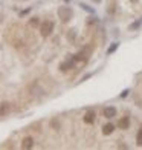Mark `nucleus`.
Listing matches in <instances>:
<instances>
[{"mask_svg":"<svg viewBox=\"0 0 142 150\" xmlns=\"http://www.w3.org/2000/svg\"><path fill=\"white\" fill-rule=\"evenodd\" d=\"M32 146H34L32 136H26V138L23 139V142H22V147L23 149H32Z\"/></svg>","mask_w":142,"mask_h":150,"instance_id":"5","label":"nucleus"},{"mask_svg":"<svg viewBox=\"0 0 142 150\" xmlns=\"http://www.w3.org/2000/svg\"><path fill=\"white\" fill-rule=\"evenodd\" d=\"M116 113H118L116 109L112 107V106L104 109V117H105V118H115V117H116Z\"/></svg>","mask_w":142,"mask_h":150,"instance_id":"4","label":"nucleus"},{"mask_svg":"<svg viewBox=\"0 0 142 150\" xmlns=\"http://www.w3.org/2000/svg\"><path fill=\"white\" fill-rule=\"evenodd\" d=\"M141 25H142V18L136 20V22H134L133 25H130V29H131V31H134V29H138V28H139Z\"/></svg>","mask_w":142,"mask_h":150,"instance_id":"9","label":"nucleus"},{"mask_svg":"<svg viewBox=\"0 0 142 150\" xmlns=\"http://www.w3.org/2000/svg\"><path fill=\"white\" fill-rule=\"evenodd\" d=\"M127 95H128V89H125V91H124L122 93H121V97H122V98H125Z\"/></svg>","mask_w":142,"mask_h":150,"instance_id":"16","label":"nucleus"},{"mask_svg":"<svg viewBox=\"0 0 142 150\" xmlns=\"http://www.w3.org/2000/svg\"><path fill=\"white\" fill-rule=\"evenodd\" d=\"M70 16H72V9L70 8L61 6V8L58 9V17H60V20H63V22H67V20L70 18Z\"/></svg>","mask_w":142,"mask_h":150,"instance_id":"2","label":"nucleus"},{"mask_svg":"<svg viewBox=\"0 0 142 150\" xmlns=\"http://www.w3.org/2000/svg\"><path fill=\"white\" fill-rule=\"evenodd\" d=\"M81 8H83L84 11H87V12H93V8H89L86 3H81Z\"/></svg>","mask_w":142,"mask_h":150,"instance_id":"12","label":"nucleus"},{"mask_svg":"<svg viewBox=\"0 0 142 150\" xmlns=\"http://www.w3.org/2000/svg\"><path fill=\"white\" fill-rule=\"evenodd\" d=\"M95 2H96V3H99V2H101V0H95Z\"/></svg>","mask_w":142,"mask_h":150,"instance_id":"18","label":"nucleus"},{"mask_svg":"<svg viewBox=\"0 0 142 150\" xmlns=\"http://www.w3.org/2000/svg\"><path fill=\"white\" fill-rule=\"evenodd\" d=\"M66 2H69V0H66Z\"/></svg>","mask_w":142,"mask_h":150,"instance_id":"19","label":"nucleus"},{"mask_svg":"<svg viewBox=\"0 0 142 150\" xmlns=\"http://www.w3.org/2000/svg\"><path fill=\"white\" fill-rule=\"evenodd\" d=\"M93 121H95V112H93V110H89V112L84 115V122H87V124H92Z\"/></svg>","mask_w":142,"mask_h":150,"instance_id":"6","label":"nucleus"},{"mask_svg":"<svg viewBox=\"0 0 142 150\" xmlns=\"http://www.w3.org/2000/svg\"><path fill=\"white\" fill-rule=\"evenodd\" d=\"M130 2H131V3H136V2H138V0H130Z\"/></svg>","mask_w":142,"mask_h":150,"instance_id":"17","label":"nucleus"},{"mask_svg":"<svg viewBox=\"0 0 142 150\" xmlns=\"http://www.w3.org/2000/svg\"><path fill=\"white\" fill-rule=\"evenodd\" d=\"M138 144L142 146V132H141V130H139V133H138Z\"/></svg>","mask_w":142,"mask_h":150,"instance_id":"14","label":"nucleus"},{"mask_svg":"<svg viewBox=\"0 0 142 150\" xmlns=\"http://www.w3.org/2000/svg\"><path fill=\"white\" fill-rule=\"evenodd\" d=\"M113 130H115V126L112 124V122H109V124H105V126H104V129H103L104 135H110Z\"/></svg>","mask_w":142,"mask_h":150,"instance_id":"7","label":"nucleus"},{"mask_svg":"<svg viewBox=\"0 0 142 150\" xmlns=\"http://www.w3.org/2000/svg\"><path fill=\"white\" fill-rule=\"evenodd\" d=\"M109 14H115V0H110V6H109Z\"/></svg>","mask_w":142,"mask_h":150,"instance_id":"11","label":"nucleus"},{"mask_svg":"<svg viewBox=\"0 0 142 150\" xmlns=\"http://www.w3.org/2000/svg\"><path fill=\"white\" fill-rule=\"evenodd\" d=\"M118 127H119V129H122V130H127V129L130 127V118H128V117L121 118V120L118 121Z\"/></svg>","mask_w":142,"mask_h":150,"instance_id":"3","label":"nucleus"},{"mask_svg":"<svg viewBox=\"0 0 142 150\" xmlns=\"http://www.w3.org/2000/svg\"><path fill=\"white\" fill-rule=\"evenodd\" d=\"M53 31V22L51 20H44V23L41 25V35L43 37H49Z\"/></svg>","mask_w":142,"mask_h":150,"instance_id":"1","label":"nucleus"},{"mask_svg":"<svg viewBox=\"0 0 142 150\" xmlns=\"http://www.w3.org/2000/svg\"><path fill=\"white\" fill-rule=\"evenodd\" d=\"M118 46H119V43H116V42H115V43H112V46L109 47V49H107V54H109V55H110V54H113L115 51L118 49Z\"/></svg>","mask_w":142,"mask_h":150,"instance_id":"8","label":"nucleus"},{"mask_svg":"<svg viewBox=\"0 0 142 150\" xmlns=\"http://www.w3.org/2000/svg\"><path fill=\"white\" fill-rule=\"evenodd\" d=\"M31 26H38V18H31Z\"/></svg>","mask_w":142,"mask_h":150,"instance_id":"15","label":"nucleus"},{"mask_svg":"<svg viewBox=\"0 0 142 150\" xmlns=\"http://www.w3.org/2000/svg\"><path fill=\"white\" fill-rule=\"evenodd\" d=\"M72 66V63H69V61H67V63H63L61 64V71H67V67H70Z\"/></svg>","mask_w":142,"mask_h":150,"instance_id":"13","label":"nucleus"},{"mask_svg":"<svg viewBox=\"0 0 142 150\" xmlns=\"http://www.w3.org/2000/svg\"><path fill=\"white\" fill-rule=\"evenodd\" d=\"M6 112H9V104L8 103H2V117H5Z\"/></svg>","mask_w":142,"mask_h":150,"instance_id":"10","label":"nucleus"}]
</instances>
